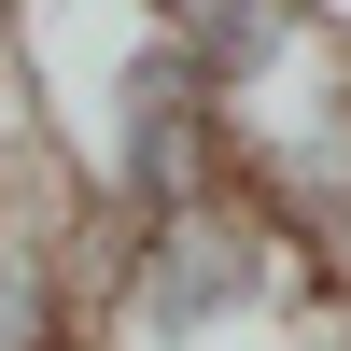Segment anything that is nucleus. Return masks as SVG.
I'll use <instances>...</instances> for the list:
<instances>
[{
  "label": "nucleus",
  "instance_id": "2",
  "mask_svg": "<svg viewBox=\"0 0 351 351\" xmlns=\"http://www.w3.org/2000/svg\"><path fill=\"white\" fill-rule=\"evenodd\" d=\"M239 281H253V253H239V239H183V253H169V267H155V324L183 337L197 309H225V295H239Z\"/></svg>",
  "mask_w": 351,
  "mask_h": 351
},
{
  "label": "nucleus",
  "instance_id": "4",
  "mask_svg": "<svg viewBox=\"0 0 351 351\" xmlns=\"http://www.w3.org/2000/svg\"><path fill=\"white\" fill-rule=\"evenodd\" d=\"M0 351H43V267L0 281Z\"/></svg>",
  "mask_w": 351,
  "mask_h": 351
},
{
  "label": "nucleus",
  "instance_id": "3",
  "mask_svg": "<svg viewBox=\"0 0 351 351\" xmlns=\"http://www.w3.org/2000/svg\"><path fill=\"white\" fill-rule=\"evenodd\" d=\"M197 14V56H211V71H253V56L281 43V0H183Z\"/></svg>",
  "mask_w": 351,
  "mask_h": 351
},
{
  "label": "nucleus",
  "instance_id": "1",
  "mask_svg": "<svg viewBox=\"0 0 351 351\" xmlns=\"http://www.w3.org/2000/svg\"><path fill=\"white\" fill-rule=\"evenodd\" d=\"M197 155H211V56L169 43V56H141V71H127V183L155 197V211H183Z\"/></svg>",
  "mask_w": 351,
  "mask_h": 351
}]
</instances>
